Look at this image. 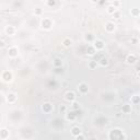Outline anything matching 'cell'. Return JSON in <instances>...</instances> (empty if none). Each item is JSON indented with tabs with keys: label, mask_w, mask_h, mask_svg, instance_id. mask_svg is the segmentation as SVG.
Returning <instances> with one entry per match:
<instances>
[{
	"label": "cell",
	"mask_w": 140,
	"mask_h": 140,
	"mask_svg": "<svg viewBox=\"0 0 140 140\" xmlns=\"http://www.w3.org/2000/svg\"><path fill=\"white\" fill-rule=\"evenodd\" d=\"M126 136L120 129H113L110 132V140H125Z\"/></svg>",
	"instance_id": "1"
},
{
	"label": "cell",
	"mask_w": 140,
	"mask_h": 140,
	"mask_svg": "<svg viewBox=\"0 0 140 140\" xmlns=\"http://www.w3.org/2000/svg\"><path fill=\"white\" fill-rule=\"evenodd\" d=\"M51 26H53V22H51L50 19L45 18V19L42 20V27H43V29H45V30H50Z\"/></svg>",
	"instance_id": "2"
},
{
	"label": "cell",
	"mask_w": 140,
	"mask_h": 140,
	"mask_svg": "<svg viewBox=\"0 0 140 140\" xmlns=\"http://www.w3.org/2000/svg\"><path fill=\"white\" fill-rule=\"evenodd\" d=\"M93 47H94V49L95 50H102L103 48H104V46H105V44H104V42L103 40H95L94 42H93Z\"/></svg>",
	"instance_id": "3"
},
{
	"label": "cell",
	"mask_w": 140,
	"mask_h": 140,
	"mask_svg": "<svg viewBox=\"0 0 140 140\" xmlns=\"http://www.w3.org/2000/svg\"><path fill=\"white\" fill-rule=\"evenodd\" d=\"M126 62L128 65H134L137 62V56L135 54H129L126 57Z\"/></svg>",
	"instance_id": "4"
},
{
	"label": "cell",
	"mask_w": 140,
	"mask_h": 140,
	"mask_svg": "<svg viewBox=\"0 0 140 140\" xmlns=\"http://www.w3.org/2000/svg\"><path fill=\"white\" fill-rule=\"evenodd\" d=\"M116 29V24L114 22H107L106 24H105V31L107 33H113Z\"/></svg>",
	"instance_id": "5"
},
{
	"label": "cell",
	"mask_w": 140,
	"mask_h": 140,
	"mask_svg": "<svg viewBox=\"0 0 140 140\" xmlns=\"http://www.w3.org/2000/svg\"><path fill=\"white\" fill-rule=\"evenodd\" d=\"M65 99H66V101H68V102L73 103L75 102V94L73 93L72 91H68L67 93L65 94Z\"/></svg>",
	"instance_id": "6"
},
{
	"label": "cell",
	"mask_w": 140,
	"mask_h": 140,
	"mask_svg": "<svg viewBox=\"0 0 140 140\" xmlns=\"http://www.w3.org/2000/svg\"><path fill=\"white\" fill-rule=\"evenodd\" d=\"M12 79H13V77H12V73H11L10 71H5V72L2 73V80L5 81V82H11Z\"/></svg>",
	"instance_id": "7"
},
{
	"label": "cell",
	"mask_w": 140,
	"mask_h": 140,
	"mask_svg": "<svg viewBox=\"0 0 140 140\" xmlns=\"http://www.w3.org/2000/svg\"><path fill=\"white\" fill-rule=\"evenodd\" d=\"M78 90H79V92H80L81 94H86L88 91H89V88H88V85H86L84 82H82V83L79 84Z\"/></svg>",
	"instance_id": "8"
},
{
	"label": "cell",
	"mask_w": 140,
	"mask_h": 140,
	"mask_svg": "<svg viewBox=\"0 0 140 140\" xmlns=\"http://www.w3.org/2000/svg\"><path fill=\"white\" fill-rule=\"evenodd\" d=\"M8 55L9 57H11V58H15L16 56H18V48L16 47H10L8 50Z\"/></svg>",
	"instance_id": "9"
},
{
	"label": "cell",
	"mask_w": 140,
	"mask_h": 140,
	"mask_svg": "<svg viewBox=\"0 0 140 140\" xmlns=\"http://www.w3.org/2000/svg\"><path fill=\"white\" fill-rule=\"evenodd\" d=\"M71 135L73 136V137H78V136L82 135V130H81V128H79V127H72V129H71Z\"/></svg>",
	"instance_id": "10"
},
{
	"label": "cell",
	"mask_w": 140,
	"mask_h": 140,
	"mask_svg": "<svg viewBox=\"0 0 140 140\" xmlns=\"http://www.w3.org/2000/svg\"><path fill=\"white\" fill-rule=\"evenodd\" d=\"M51 108H53V106H51L50 103H45V104L42 106V110H43L44 113H50Z\"/></svg>",
	"instance_id": "11"
},
{
	"label": "cell",
	"mask_w": 140,
	"mask_h": 140,
	"mask_svg": "<svg viewBox=\"0 0 140 140\" xmlns=\"http://www.w3.org/2000/svg\"><path fill=\"white\" fill-rule=\"evenodd\" d=\"M7 101L9 103H14L16 101V95L14 93H9L8 96H7Z\"/></svg>",
	"instance_id": "12"
},
{
	"label": "cell",
	"mask_w": 140,
	"mask_h": 140,
	"mask_svg": "<svg viewBox=\"0 0 140 140\" xmlns=\"http://www.w3.org/2000/svg\"><path fill=\"white\" fill-rule=\"evenodd\" d=\"M5 33H7L8 35H13L14 33H15V29H14L13 26L9 25V26L5 27Z\"/></svg>",
	"instance_id": "13"
},
{
	"label": "cell",
	"mask_w": 140,
	"mask_h": 140,
	"mask_svg": "<svg viewBox=\"0 0 140 140\" xmlns=\"http://www.w3.org/2000/svg\"><path fill=\"white\" fill-rule=\"evenodd\" d=\"M130 101H131V103H132V104L138 105V104H139V101H140V96H139L138 94H135L134 96H131Z\"/></svg>",
	"instance_id": "14"
},
{
	"label": "cell",
	"mask_w": 140,
	"mask_h": 140,
	"mask_svg": "<svg viewBox=\"0 0 140 140\" xmlns=\"http://www.w3.org/2000/svg\"><path fill=\"white\" fill-rule=\"evenodd\" d=\"M0 137L2 138V139H5V138L9 137V131L5 128H3V129L0 130Z\"/></svg>",
	"instance_id": "15"
},
{
	"label": "cell",
	"mask_w": 140,
	"mask_h": 140,
	"mask_svg": "<svg viewBox=\"0 0 140 140\" xmlns=\"http://www.w3.org/2000/svg\"><path fill=\"white\" fill-rule=\"evenodd\" d=\"M84 38H85L86 42H94V36H93V34L92 33H86L85 36H84Z\"/></svg>",
	"instance_id": "16"
},
{
	"label": "cell",
	"mask_w": 140,
	"mask_h": 140,
	"mask_svg": "<svg viewBox=\"0 0 140 140\" xmlns=\"http://www.w3.org/2000/svg\"><path fill=\"white\" fill-rule=\"evenodd\" d=\"M62 45L65 46V47H70V45H71V40H70L69 37H66L62 40Z\"/></svg>",
	"instance_id": "17"
},
{
	"label": "cell",
	"mask_w": 140,
	"mask_h": 140,
	"mask_svg": "<svg viewBox=\"0 0 140 140\" xmlns=\"http://www.w3.org/2000/svg\"><path fill=\"white\" fill-rule=\"evenodd\" d=\"M130 112H131V106H130V105L126 104V105H124V106H123V113L129 114Z\"/></svg>",
	"instance_id": "18"
},
{
	"label": "cell",
	"mask_w": 140,
	"mask_h": 140,
	"mask_svg": "<svg viewBox=\"0 0 140 140\" xmlns=\"http://www.w3.org/2000/svg\"><path fill=\"white\" fill-rule=\"evenodd\" d=\"M130 13H131V15L135 16V18H138V16H139V14H140V10H139V9H137V8L131 9V10H130Z\"/></svg>",
	"instance_id": "19"
},
{
	"label": "cell",
	"mask_w": 140,
	"mask_h": 140,
	"mask_svg": "<svg viewBox=\"0 0 140 140\" xmlns=\"http://www.w3.org/2000/svg\"><path fill=\"white\" fill-rule=\"evenodd\" d=\"M54 66L56 68H60L62 66V61L61 59H59V58H56V59L54 60Z\"/></svg>",
	"instance_id": "20"
},
{
	"label": "cell",
	"mask_w": 140,
	"mask_h": 140,
	"mask_svg": "<svg viewBox=\"0 0 140 140\" xmlns=\"http://www.w3.org/2000/svg\"><path fill=\"white\" fill-rule=\"evenodd\" d=\"M116 11H117V9H116L115 7H113L112 5H110L107 7V12H108L110 14H114Z\"/></svg>",
	"instance_id": "21"
},
{
	"label": "cell",
	"mask_w": 140,
	"mask_h": 140,
	"mask_svg": "<svg viewBox=\"0 0 140 140\" xmlns=\"http://www.w3.org/2000/svg\"><path fill=\"white\" fill-rule=\"evenodd\" d=\"M96 53V50L94 49V47L93 46H89V48H88V55H90V56H93V55Z\"/></svg>",
	"instance_id": "22"
},
{
	"label": "cell",
	"mask_w": 140,
	"mask_h": 140,
	"mask_svg": "<svg viewBox=\"0 0 140 140\" xmlns=\"http://www.w3.org/2000/svg\"><path fill=\"white\" fill-rule=\"evenodd\" d=\"M100 65L101 66H107L108 65V60L106 59V58H102V59H100Z\"/></svg>",
	"instance_id": "23"
},
{
	"label": "cell",
	"mask_w": 140,
	"mask_h": 140,
	"mask_svg": "<svg viewBox=\"0 0 140 140\" xmlns=\"http://www.w3.org/2000/svg\"><path fill=\"white\" fill-rule=\"evenodd\" d=\"M56 1L55 0H49V1H46L45 5H48V7H54V5H56Z\"/></svg>",
	"instance_id": "24"
},
{
	"label": "cell",
	"mask_w": 140,
	"mask_h": 140,
	"mask_svg": "<svg viewBox=\"0 0 140 140\" xmlns=\"http://www.w3.org/2000/svg\"><path fill=\"white\" fill-rule=\"evenodd\" d=\"M89 67L91 68V69H95V68L97 67V64H96V61H90V64H89Z\"/></svg>",
	"instance_id": "25"
},
{
	"label": "cell",
	"mask_w": 140,
	"mask_h": 140,
	"mask_svg": "<svg viewBox=\"0 0 140 140\" xmlns=\"http://www.w3.org/2000/svg\"><path fill=\"white\" fill-rule=\"evenodd\" d=\"M110 5L117 9V7H119V5H121V2H120V1H112V2H110Z\"/></svg>",
	"instance_id": "26"
},
{
	"label": "cell",
	"mask_w": 140,
	"mask_h": 140,
	"mask_svg": "<svg viewBox=\"0 0 140 140\" xmlns=\"http://www.w3.org/2000/svg\"><path fill=\"white\" fill-rule=\"evenodd\" d=\"M42 12H43V10H42L40 8H36L34 10V13L36 14V15H40V14H42Z\"/></svg>",
	"instance_id": "27"
},
{
	"label": "cell",
	"mask_w": 140,
	"mask_h": 140,
	"mask_svg": "<svg viewBox=\"0 0 140 140\" xmlns=\"http://www.w3.org/2000/svg\"><path fill=\"white\" fill-rule=\"evenodd\" d=\"M59 110H60V113L65 114L66 112H67V107H66L65 105H61V106H60V108H59Z\"/></svg>",
	"instance_id": "28"
},
{
	"label": "cell",
	"mask_w": 140,
	"mask_h": 140,
	"mask_svg": "<svg viewBox=\"0 0 140 140\" xmlns=\"http://www.w3.org/2000/svg\"><path fill=\"white\" fill-rule=\"evenodd\" d=\"M75 118V116L73 115V114H71V115H69V114H68V115H67V119H68V120H73Z\"/></svg>",
	"instance_id": "29"
},
{
	"label": "cell",
	"mask_w": 140,
	"mask_h": 140,
	"mask_svg": "<svg viewBox=\"0 0 140 140\" xmlns=\"http://www.w3.org/2000/svg\"><path fill=\"white\" fill-rule=\"evenodd\" d=\"M113 16L115 18V19H119V18H120V12H118V11H116L115 13L113 14Z\"/></svg>",
	"instance_id": "30"
},
{
	"label": "cell",
	"mask_w": 140,
	"mask_h": 140,
	"mask_svg": "<svg viewBox=\"0 0 140 140\" xmlns=\"http://www.w3.org/2000/svg\"><path fill=\"white\" fill-rule=\"evenodd\" d=\"M138 42H139V40H138L137 37H132L131 38V44H138Z\"/></svg>",
	"instance_id": "31"
},
{
	"label": "cell",
	"mask_w": 140,
	"mask_h": 140,
	"mask_svg": "<svg viewBox=\"0 0 140 140\" xmlns=\"http://www.w3.org/2000/svg\"><path fill=\"white\" fill-rule=\"evenodd\" d=\"M75 139H77V140H85V139H84V136H82V135L78 136V137H75Z\"/></svg>",
	"instance_id": "32"
},
{
	"label": "cell",
	"mask_w": 140,
	"mask_h": 140,
	"mask_svg": "<svg viewBox=\"0 0 140 140\" xmlns=\"http://www.w3.org/2000/svg\"><path fill=\"white\" fill-rule=\"evenodd\" d=\"M5 46V43L3 42V40H0V48H3Z\"/></svg>",
	"instance_id": "33"
},
{
	"label": "cell",
	"mask_w": 140,
	"mask_h": 140,
	"mask_svg": "<svg viewBox=\"0 0 140 140\" xmlns=\"http://www.w3.org/2000/svg\"><path fill=\"white\" fill-rule=\"evenodd\" d=\"M56 72H57V73L62 72V67H60V68H56Z\"/></svg>",
	"instance_id": "34"
}]
</instances>
